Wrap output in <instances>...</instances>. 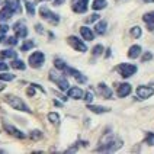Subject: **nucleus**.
Here are the masks:
<instances>
[{
  "label": "nucleus",
  "mask_w": 154,
  "mask_h": 154,
  "mask_svg": "<svg viewBox=\"0 0 154 154\" xmlns=\"http://www.w3.org/2000/svg\"><path fill=\"white\" fill-rule=\"evenodd\" d=\"M122 147V140L118 135L112 134V132H106L100 140V146L96 148V151L99 153H113L116 150H119Z\"/></svg>",
  "instance_id": "nucleus-1"
},
{
  "label": "nucleus",
  "mask_w": 154,
  "mask_h": 154,
  "mask_svg": "<svg viewBox=\"0 0 154 154\" xmlns=\"http://www.w3.org/2000/svg\"><path fill=\"white\" fill-rule=\"evenodd\" d=\"M3 100L10 105L13 109H16V111H22V112H26V113H32V111L28 108V105H26L20 97H17V96H13V94H6L5 97H3Z\"/></svg>",
  "instance_id": "nucleus-2"
},
{
  "label": "nucleus",
  "mask_w": 154,
  "mask_h": 154,
  "mask_svg": "<svg viewBox=\"0 0 154 154\" xmlns=\"http://www.w3.org/2000/svg\"><path fill=\"white\" fill-rule=\"evenodd\" d=\"M50 79H51L52 82L55 83V85L58 86V89L60 90H69L70 87V83H69V80L66 79V76L64 74H61V73H58V71H55V70H51L50 71Z\"/></svg>",
  "instance_id": "nucleus-3"
},
{
  "label": "nucleus",
  "mask_w": 154,
  "mask_h": 154,
  "mask_svg": "<svg viewBox=\"0 0 154 154\" xmlns=\"http://www.w3.org/2000/svg\"><path fill=\"white\" fill-rule=\"evenodd\" d=\"M115 70L119 73L121 77H124V79H128V77H132L135 73H137L138 67L137 66H134V64H129V63H121L118 64Z\"/></svg>",
  "instance_id": "nucleus-4"
},
{
  "label": "nucleus",
  "mask_w": 154,
  "mask_h": 154,
  "mask_svg": "<svg viewBox=\"0 0 154 154\" xmlns=\"http://www.w3.org/2000/svg\"><path fill=\"white\" fill-rule=\"evenodd\" d=\"M39 15H41V17H42L45 22H48L51 25H58V22H60L58 15H55L54 12H51L47 6H41L39 8Z\"/></svg>",
  "instance_id": "nucleus-5"
},
{
  "label": "nucleus",
  "mask_w": 154,
  "mask_h": 154,
  "mask_svg": "<svg viewBox=\"0 0 154 154\" xmlns=\"http://www.w3.org/2000/svg\"><path fill=\"white\" fill-rule=\"evenodd\" d=\"M29 66L32 69H39L42 67L44 61H45V54L42 51H34V54L29 55Z\"/></svg>",
  "instance_id": "nucleus-6"
},
{
  "label": "nucleus",
  "mask_w": 154,
  "mask_h": 154,
  "mask_svg": "<svg viewBox=\"0 0 154 154\" xmlns=\"http://www.w3.org/2000/svg\"><path fill=\"white\" fill-rule=\"evenodd\" d=\"M67 42L76 50V51L79 52H86L87 51V47H86V44L82 41V39H79L77 36H74V35H71V36H69L67 38Z\"/></svg>",
  "instance_id": "nucleus-7"
},
{
  "label": "nucleus",
  "mask_w": 154,
  "mask_h": 154,
  "mask_svg": "<svg viewBox=\"0 0 154 154\" xmlns=\"http://www.w3.org/2000/svg\"><path fill=\"white\" fill-rule=\"evenodd\" d=\"M2 124H3V128H5V131L8 132L9 135H12V137H15V138H19V140H23V138H25V134H23L22 131H19V129L15 128L13 125L8 124L6 121H3Z\"/></svg>",
  "instance_id": "nucleus-8"
},
{
  "label": "nucleus",
  "mask_w": 154,
  "mask_h": 154,
  "mask_svg": "<svg viewBox=\"0 0 154 154\" xmlns=\"http://www.w3.org/2000/svg\"><path fill=\"white\" fill-rule=\"evenodd\" d=\"M154 94V89L151 86H138L137 87V97L140 99H148Z\"/></svg>",
  "instance_id": "nucleus-9"
},
{
  "label": "nucleus",
  "mask_w": 154,
  "mask_h": 154,
  "mask_svg": "<svg viewBox=\"0 0 154 154\" xmlns=\"http://www.w3.org/2000/svg\"><path fill=\"white\" fill-rule=\"evenodd\" d=\"M96 92H97V94H99V96H102L103 99H113V97H112V96H113L112 90L106 85H105V83H99V85H97V87H96Z\"/></svg>",
  "instance_id": "nucleus-10"
},
{
  "label": "nucleus",
  "mask_w": 154,
  "mask_h": 154,
  "mask_svg": "<svg viewBox=\"0 0 154 154\" xmlns=\"http://www.w3.org/2000/svg\"><path fill=\"white\" fill-rule=\"evenodd\" d=\"M13 31H15V34H16L17 38L25 39L26 36H28V29H26L25 23H23L22 20H19V22H16V23L13 25Z\"/></svg>",
  "instance_id": "nucleus-11"
},
{
  "label": "nucleus",
  "mask_w": 154,
  "mask_h": 154,
  "mask_svg": "<svg viewBox=\"0 0 154 154\" xmlns=\"http://www.w3.org/2000/svg\"><path fill=\"white\" fill-rule=\"evenodd\" d=\"M131 92H132V87H131L129 83L116 85V94H118V97H127Z\"/></svg>",
  "instance_id": "nucleus-12"
},
{
  "label": "nucleus",
  "mask_w": 154,
  "mask_h": 154,
  "mask_svg": "<svg viewBox=\"0 0 154 154\" xmlns=\"http://www.w3.org/2000/svg\"><path fill=\"white\" fill-rule=\"evenodd\" d=\"M87 2H89V0H73L71 9H73L76 13H85L86 10H87Z\"/></svg>",
  "instance_id": "nucleus-13"
},
{
  "label": "nucleus",
  "mask_w": 154,
  "mask_h": 154,
  "mask_svg": "<svg viewBox=\"0 0 154 154\" xmlns=\"http://www.w3.org/2000/svg\"><path fill=\"white\" fill-rule=\"evenodd\" d=\"M64 73H67L69 76L74 77V79H76V80H77V82H79V83H86V82H87V77H86V76H83V74H82V73H80L79 70L73 69V67H67Z\"/></svg>",
  "instance_id": "nucleus-14"
},
{
  "label": "nucleus",
  "mask_w": 154,
  "mask_h": 154,
  "mask_svg": "<svg viewBox=\"0 0 154 154\" xmlns=\"http://www.w3.org/2000/svg\"><path fill=\"white\" fill-rule=\"evenodd\" d=\"M67 96L71 97V99H83V96H85V92L80 89V87H70L69 90H67Z\"/></svg>",
  "instance_id": "nucleus-15"
},
{
  "label": "nucleus",
  "mask_w": 154,
  "mask_h": 154,
  "mask_svg": "<svg viewBox=\"0 0 154 154\" xmlns=\"http://www.w3.org/2000/svg\"><path fill=\"white\" fill-rule=\"evenodd\" d=\"M13 13H15V12L5 5V6H3V9L0 10V22H6V20H9L10 17L13 16Z\"/></svg>",
  "instance_id": "nucleus-16"
},
{
  "label": "nucleus",
  "mask_w": 154,
  "mask_h": 154,
  "mask_svg": "<svg viewBox=\"0 0 154 154\" xmlns=\"http://www.w3.org/2000/svg\"><path fill=\"white\" fill-rule=\"evenodd\" d=\"M80 35L83 36V39H86V41H93L94 39V32L90 28H87V26H82L80 28Z\"/></svg>",
  "instance_id": "nucleus-17"
},
{
  "label": "nucleus",
  "mask_w": 154,
  "mask_h": 154,
  "mask_svg": "<svg viewBox=\"0 0 154 154\" xmlns=\"http://www.w3.org/2000/svg\"><path fill=\"white\" fill-rule=\"evenodd\" d=\"M5 5L12 9L15 13H22V6H20V2L19 0H6Z\"/></svg>",
  "instance_id": "nucleus-18"
},
{
  "label": "nucleus",
  "mask_w": 154,
  "mask_h": 154,
  "mask_svg": "<svg viewBox=\"0 0 154 154\" xmlns=\"http://www.w3.org/2000/svg\"><path fill=\"white\" fill-rule=\"evenodd\" d=\"M87 109L93 113H106V112L111 111V108H106V106H99V105H92V103H87Z\"/></svg>",
  "instance_id": "nucleus-19"
},
{
  "label": "nucleus",
  "mask_w": 154,
  "mask_h": 154,
  "mask_svg": "<svg viewBox=\"0 0 154 154\" xmlns=\"http://www.w3.org/2000/svg\"><path fill=\"white\" fill-rule=\"evenodd\" d=\"M143 20L147 23L148 31H154V12H148L143 16Z\"/></svg>",
  "instance_id": "nucleus-20"
},
{
  "label": "nucleus",
  "mask_w": 154,
  "mask_h": 154,
  "mask_svg": "<svg viewBox=\"0 0 154 154\" xmlns=\"http://www.w3.org/2000/svg\"><path fill=\"white\" fill-rule=\"evenodd\" d=\"M106 26H108L106 20H99V22L94 25V32H96L97 35L106 34Z\"/></svg>",
  "instance_id": "nucleus-21"
},
{
  "label": "nucleus",
  "mask_w": 154,
  "mask_h": 154,
  "mask_svg": "<svg viewBox=\"0 0 154 154\" xmlns=\"http://www.w3.org/2000/svg\"><path fill=\"white\" fill-rule=\"evenodd\" d=\"M140 54H141V47L140 45H132V47H129L128 50V57L129 58H138L140 57Z\"/></svg>",
  "instance_id": "nucleus-22"
},
{
  "label": "nucleus",
  "mask_w": 154,
  "mask_h": 154,
  "mask_svg": "<svg viewBox=\"0 0 154 154\" xmlns=\"http://www.w3.org/2000/svg\"><path fill=\"white\" fill-rule=\"evenodd\" d=\"M10 67H12V69H16V70H25L26 69L25 63L22 60H17V58H13V61L10 63Z\"/></svg>",
  "instance_id": "nucleus-23"
},
{
  "label": "nucleus",
  "mask_w": 154,
  "mask_h": 154,
  "mask_svg": "<svg viewBox=\"0 0 154 154\" xmlns=\"http://www.w3.org/2000/svg\"><path fill=\"white\" fill-rule=\"evenodd\" d=\"M106 0H93V3H92V9L93 10H102V9L106 8Z\"/></svg>",
  "instance_id": "nucleus-24"
},
{
  "label": "nucleus",
  "mask_w": 154,
  "mask_h": 154,
  "mask_svg": "<svg viewBox=\"0 0 154 154\" xmlns=\"http://www.w3.org/2000/svg\"><path fill=\"white\" fill-rule=\"evenodd\" d=\"M54 66H55V69L58 70V71H66V69L69 67L61 58H55V60H54Z\"/></svg>",
  "instance_id": "nucleus-25"
},
{
  "label": "nucleus",
  "mask_w": 154,
  "mask_h": 154,
  "mask_svg": "<svg viewBox=\"0 0 154 154\" xmlns=\"http://www.w3.org/2000/svg\"><path fill=\"white\" fill-rule=\"evenodd\" d=\"M0 57L2 58H16V51H13V50H3L0 52Z\"/></svg>",
  "instance_id": "nucleus-26"
},
{
  "label": "nucleus",
  "mask_w": 154,
  "mask_h": 154,
  "mask_svg": "<svg viewBox=\"0 0 154 154\" xmlns=\"http://www.w3.org/2000/svg\"><path fill=\"white\" fill-rule=\"evenodd\" d=\"M129 34H131L132 38L138 39V38L143 35V31H141V28H140V26H132V28H131V31H129Z\"/></svg>",
  "instance_id": "nucleus-27"
},
{
  "label": "nucleus",
  "mask_w": 154,
  "mask_h": 154,
  "mask_svg": "<svg viewBox=\"0 0 154 154\" xmlns=\"http://www.w3.org/2000/svg\"><path fill=\"white\" fill-rule=\"evenodd\" d=\"M35 47V42L34 41H31V39H26L25 42L22 44V47H20V51L25 52V51H29L31 48H34Z\"/></svg>",
  "instance_id": "nucleus-28"
},
{
  "label": "nucleus",
  "mask_w": 154,
  "mask_h": 154,
  "mask_svg": "<svg viewBox=\"0 0 154 154\" xmlns=\"http://www.w3.org/2000/svg\"><path fill=\"white\" fill-rule=\"evenodd\" d=\"M102 54H103V45L97 44V45H94L93 48H92V55H93V57H99V55H102Z\"/></svg>",
  "instance_id": "nucleus-29"
},
{
  "label": "nucleus",
  "mask_w": 154,
  "mask_h": 154,
  "mask_svg": "<svg viewBox=\"0 0 154 154\" xmlns=\"http://www.w3.org/2000/svg\"><path fill=\"white\" fill-rule=\"evenodd\" d=\"M23 3H25V8H26L28 15H29V16H34L35 15V6L31 3V2H28V0H23Z\"/></svg>",
  "instance_id": "nucleus-30"
},
{
  "label": "nucleus",
  "mask_w": 154,
  "mask_h": 154,
  "mask_svg": "<svg viewBox=\"0 0 154 154\" xmlns=\"http://www.w3.org/2000/svg\"><path fill=\"white\" fill-rule=\"evenodd\" d=\"M0 41H3L6 45H12V47H13V45L17 44V36H10V38H3V36H2Z\"/></svg>",
  "instance_id": "nucleus-31"
},
{
  "label": "nucleus",
  "mask_w": 154,
  "mask_h": 154,
  "mask_svg": "<svg viewBox=\"0 0 154 154\" xmlns=\"http://www.w3.org/2000/svg\"><path fill=\"white\" fill-rule=\"evenodd\" d=\"M48 121L51 124H58L60 122V115L55 113V112H51V113H48Z\"/></svg>",
  "instance_id": "nucleus-32"
},
{
  "label": "nucleus",
  "mask_w": 154,
  "mask_h": 154,
  "mask_svg": "<svg viewBox=\"0 0 154 154\" xmlns=\"http://www.w3.org/2000/svg\"><path fill=\"white\" fill-rule=\"evenodd\" d=\"M147 146H154V132H146V138H144Z\"/></svg>",
  "instance_id": "nucleus-33"
},
{
  "label": "nucleus",
  "mask_w": 154,
  "mask_h": 154,
  "mask_svg": "<svg viewBox=\"0 0 154 154\" xmlns=\"http://www.w3.org/2000/svg\"><path fill=\"white\" fill-rule=\"evenodd\" d=\"M15 79V76L13 74H9V73H2L0 74V80L2 82H10V80H13Z\"/></svg>",
  "instance_id": "nucleus-34"
},
{
  "label": "nucleus",
  "mask_w": 154,
  "mask_h": 154,
  "mask_svg": "<svg viewBox=\"0 0 154 154\" xmlns=\"http://www.w3.org/2000/svg\"><path fill=\"white\" fill-rule=\"evenodd\" d=\"M150 60H153V52L146 51L144 52V55L141 57V61H143V63H148Z\"/></svg>",
  "instance_id": "nucleus-35"
},
{
  "label": "nucleus",
  "mask_w": 154,
  "mask_h": 154,
  "mask_svg": "<svg viewBox=\"0 0 154 154\" xmlns=\"http://www.w3.org/2000/svg\"><path fill=\"white\" fill-rule=\"evenodd\" d=\"M31 138L35 140V141H36V140H41V138H42V132H41V131H38V129H35V131L31 132Z\"/></svg>",
  "instance_id": "nucleus-36"
},
{
  "label": "nucleus",
  "mask_w": 154,
  "mask_h": 154,
  "mask_svg": "<svg viewBox=\"0 0 154 154\" xmlns=\"http://www.w3.org/2000/svg\"><path fill=\"white\" fill-rule=\"evenodd\" d=\"M99 17H100V16H99L97 13H93V15H90L89 17H86L85 20H86V23H93V22H96Z\"/></svg>",
  "instance_id": "nucleus-37"
},
{
  "label": "nucleus",
  "mask_w": 154,
  "mask_h": 154,
  "mask_svg": "<svg viewBox=\"0 0 154 154\" xmlns=\"http://www.w3.org/2000/svg\"><path fill=\"white\" fill-rule=\"evenodd\" d=\"M83 99L86 100V103H92L93 102V94H92V92H86L85 96H83Z\"/></svg>",
  "instance_id": "nucleus-38"
},
{
  "label": "nucleus",
  "mask_w": 154,
  "mask_h": 154,
  "mask_svg": "<svg viewBox=\"0 0 154 154\" xmlns=\"http://www.w3.org/2000/svg\"><path fill=\"white\" fill-rule=\"evenodd\" d=\"M8 31H9V26L8 25H5V23H2V25H0V35H5Z\"/></svg>",
  "instance_id": "nucleus-39"
},
{
  "label": "nucleus",
  "mask_w": 154,
  "mask_h": 154,
  "mask_svg": "<svg viewBox=\"0 0 154 154\" xmlns=\"http://www.w3.org/2000/svg\"><path fill=\"white\" fill-rule=\"evenodd\" d=\"M9 69L8 64H5V63H0V71H6Z\"/></svg>",
  "instance_id": "nucleus-40"
},
{
  "label": "nucleus",
  "mask_w": 154,
  "mask_h": 154,
  "mask_svg": "<svg viewBox=\"0 0 154 154\" xmlns=\"http://www.w3.org/2000/svg\"><path fill=\"white\" fill-rule=\"evenodd\" d=\"M35 29H36V32H38V34H44V29H42V26L41 25H36L35 26Z\"/></svg>",
  "instance_id": "nucleus-41"
},
{
  "label": "nucleus",
  "mask_w": 154,
  "mask_h": 154,
  "mask_svg": "<svg viewBox=\"0 0 154 154\" xmlns=\"http://www.w3.org/2000/svg\"><path fill=\"white\" fill-rule=\"evenodd\" d=\"M64 2H66V0H54V6H60Z\"/></svg>",
  "instance_id": "nucleus-42"
},
{
  "label": "nucleus",
  "mask_w": 154,
  "mask_h": 154,
  "mask_svg": "<svg viewBox=\"0 0 154 154\" xmlns=\"http://www.w3.org/2000/svg\"><path fill=\"white\" fill-rule=\"evenodd\" d=\"M105 57H106V58H109V57H111V48H108V50H106V55H105Z\"/></svg>",
  "instance_id": "nucleus-43"
},
{
  "label": "nucleus",
  "mask_w": 154,
  "mask_h": 154,
  "mask_svg": "<svg viewBox=\"0 0 154 154\" xmlns=\"http://www.w3.org/2000/svg\"><path fill=\"white\" fill-rule=\"evenodd\" d=\"M54 105H55V106H63V103H61V102H58V100H57V99H55V100H54Z\"/></svg>",
  "instance_id": "nucleus-44"
},
{
  "label": "nucleus",
  "mask_w": 154,
  "mask_h": 154,
  "mask_svg": "<svg viewBox=\"0 0 154 154\" xmlns=\"http://www.w3.org/2000/svg\"><path fill=\"white\" fill-rule=\"evenodd\" d=\"M5 87H6V86L3 85V83H0V92H2V90H5Z\"/></svg>",
  "instance_id": "nucleus-45"
},
{
  "label": "nucleus",
  "mask_w": 154,
  "mask_h": 154,
  "mask_svg": "<svg viewBox=\"0 0 154 154\" xmlns=\"http://www.w3.org/2000/svg\"><path fill=\"white\" fill-rule=\"evenodd\" d=\"M143 2H146V3H153L154 0H143Z\"/></svg>",
  "instance_id": "nucleus-46"
},
{
  "label": "nucleus",
  "mask_w": 154,
  "mask_h": 154,
  "mask_svg": "<svg viewBox=\"0 0 154 154\" xmlns=\"http://www.w3.org/2000/svg\"><path fill=\"white\" fill-rule=\"evenodd\" d=\"M153 85H154V80H153Z\"/></svg>",
  "instance_id": "nucleus-47"
},
{
  "label": "nucleus",
  "mask_w": 154,
  "mask_h": 154,
  "mask_svg": "<svg viewBox=\"0 0 154 154\" xmlns=\"http://www.w3.org/2000/svg\"><path fill=\"white\" fill-rule=\"evenodd\" d=\"M45 2H47V0H45Z\"/></svg>",
  "instance_id": "nucleus-48"
}]
</instances>
